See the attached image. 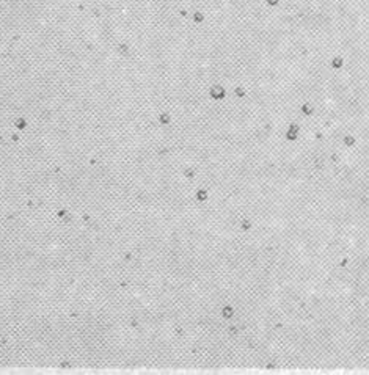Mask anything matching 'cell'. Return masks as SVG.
I'll return each mask as SVG.
<instances>
[{"label":"cell","instance_id":"obj_1","mask_svg":"<svg viewBox=\"0 0 369 375\" xmlns=\"http://www.w3.org/2000/svg\"><path fill=\"white\" fill-rule=\"evenodd\" d=\"M204 10L193 25L162 10L151 80L176 115L157 140L195 168L261 146L226 173L228 217L283 270L314 264L317 240L369 300V0H170Z\"/></svg>","mask_w":369,"mask_h":375},{"label":"cell","instance_id":"obj_2","mask_svg":"<svg viewBox=\"0 0 369 375\" xmlns=\"http://www.w3.org/2000/svg\"><path fill=\"white\" fill-rule=\"evenodd\" d=\"M219 315L225 320V322H231L234 319V315H236V306H234L233 303H225V305L220 306Z\"/></svg>","mask_w":369,"mask_h":375},{"label":"cell","instance_id":"obj_3","mask_svg":"<svg viewBox=\"0 0 369 375\" xmlns=\"http://www.w3.org/2000/svg\"><path fill=\"white\" fill-rule=\"evenodd\" d=\"M192 196L196 203L200 204H204L209 201V198H211V191H209L206 187H196V189L192 190Z\"/></svg>","mask_w":369,"mask_h":375},{"label":"cell","instance_id":"obj_4","mask_svg":"<svg viewBox=\"0 0 369 375\" xmlns=\"http://www.w3.org/2000/svg\"><path fill=\"white\" fill-rule=\"evenodd\" d=\"M253 226H254V223H253V220H251L250 217H242V218L237 221V229L242 232V234L250 232L251 229H253Z\"/></svg>","mask_w":369,"mask_h":375}]
</instances>
